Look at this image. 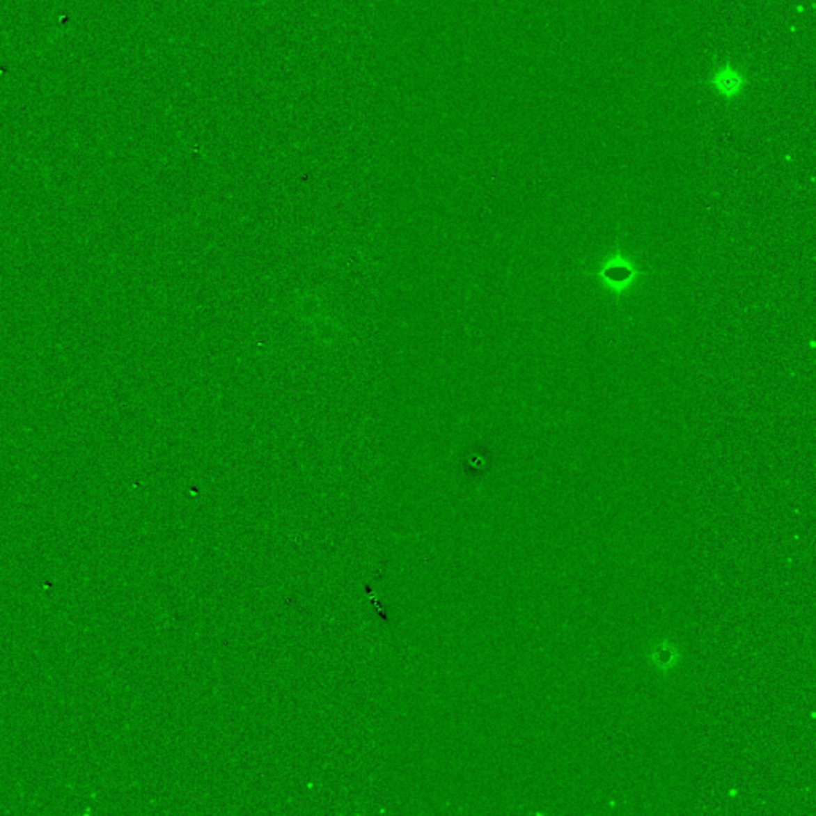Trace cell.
Returning <instances> with one entry per match:
<instances>
[{
	"mask_svg": "<svg viewBox=\"0 0 816 816\" xmlns=\"http://www.w3.org/2000/svg\"><path fill=\"white\" fill-rule=\"evenodd\" d=\"M713 81H714L716 88H718V91L721 93V95H724L725 97L738 95V93H740V90L743 88L742 74H738L735 69L730 68V65H725V68L718 70V74L714 75Z\"/></svg>",
	"mask_w": 816,
	"mask_h": 816,
	"instance_id": "1",
	"label": "cell"
}]
</instances>
